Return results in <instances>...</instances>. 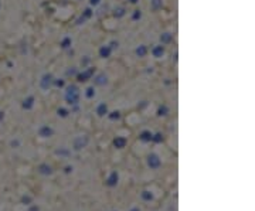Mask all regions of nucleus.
I'll use <instances>...</instances> for the list:
<instances>
[{"mask_svg":"<svg viewBox=\"0 0 255 211\" xmlns=\"http://www.w3.org/2000/svg\"><path fill=\"white\" fill-rule=\"evenodd\" d=\"M116 183H118V176L114 173V176H112V177L108 180V186H115Z\"/></svg>","mask_w":255,"mask_h":211,"instance_id":"1","label":"nucleus"},{"mask_svg":"<svg viewBox=\"0 0 255 211\" xmlns=\"http://www.w3.org/2000/svg\"><path fill=\"white\" fill-rule=\"evenodd\" d=\"M142 197L145 198V200H152L153 196H152V194H149V191H143V194H142Z\"/></svg>","mask_w":255,"mask_h":211,"instance_id":"2","label":"nucleus"},{"mask_svg":"<svg viewBox=\"0 0 255 211\" xmlns=\"http://www.w3.org/2000/svg\"><path fill=\"white\" fill-rule=\"evenodd\" d=\"M132 211H139V208H133V210H132Z\"/></svg>","mask_w":255,"mask_h":211,"instance_id":"3","label":"nucleus"}]
</instances>
